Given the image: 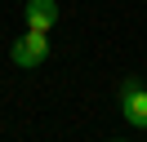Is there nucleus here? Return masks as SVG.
<instances>
[{
	"label": "nucleus",
	"instance_id": "3",
	"mask_svg": "<svg viewBox=\"0 0 147 142\" xmlns=\"http://www.w3.org/2000/svg\"><path fill=\"white\" fill-rule=\"evenodd\" d=\"M22 18H27L31 31H49V27L58 22V0H27Z\"/></svg>",
	"mask_w": 147,
	"mask_h": 142
},
{
	"label": "nucleus",
	"instance_id": "1",
	"mask_svg": "<svg viewBox=\"0 0 147 142\" xmlns=\"http://www.w3.org/2000/svg\"><path fill=\"white\" fill-rule=\"evenodd\" d=\"M116 107H120V115H125L134 129H147V84H143V76H125L120 80Z\"/></svg>",
	"mask_w": 147,
	"mask_h": 142
},
{
	"label": "nucleus",
	"instance_id": "2",
	"mask_svg": "<svg viewBox=\"0 0 147 142\" xmlns=\"http://www.w3.org/2000/svg\"><path fill=\"white\" fill-rule=\"evenodd\" d=\"M45 58H49V31H31V27H27V31L9 44V62H13V67H22V71L40 67Z\"/></svg>",
	"mask_w": 147,
	"mask_h": 142
}]
</instances>
